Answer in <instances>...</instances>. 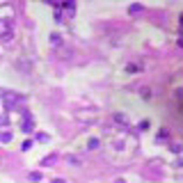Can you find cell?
Segmentation results:
<instances>
[{
    "instance_id": "6da1fadb",
    "label": "cell",
    "mask_w": 183,
    "mask_h": 183,
    "mask_svg": "<svg viewBox=\"0 0 183 183\" xmlns=\"http://www.w3.org/2000/svg\"><path fill=\"white\" fill-rule=\"evenodd\" d=\"M0 96H2V103L7 105V108H14V105L21 101V94H14V92H9V89H2Z\"/></svg>"
},
{
    "instance_id": "7a4b0ae2",
    "label": "cell",
    "mask_w": 183,
    "mask_h": 183,
    "mask_svg": "<svg viewBox=\"0 0 183 183\" xmlns=\"http://www.w3.org/2000/svg\"><path fill=\"white\" fill-rule=\"evenodd\" d=\"M12 37H14V32H12V30H5V32H0V39H2V41H12Z\"/></svg>"
},
{
    "instance_id": "3957f363",
    "label": "cell",
    "mask_w": 183,
    "mask_h": 183,
    "mask_svg": "<svg viewBox=\"0 0 183 183\" xmlns=\"http://www.w3.org/2000/svg\"><path fill=\"white\" fill-rule=\"evenodd\" d=\"M142 5H131V9H128V12H131V14H140V12H142Z\"/></svg>"
},
{
    "instance_id": "277c9868",
    "label": "cell",
    "mask_w": 183,
    "mask_h": 183,
    "mask_svg": "<svg viewBox=\"0 0 183 183\" xmlns=\"http://www.w3.org/2000/svg\"><path fill=\"white\" fill-rule=\"evenodd\" d=\"M12 140V133H0V142H9Z\"/></svg>"
},
{
    "instance_id": "5b68a950",
    "label": "cell",
    "mask_w": 183,
    "mask_h": 183,
    "mask_svg": "<svg viewBox=\"0 0 183 183\" xmlns=\"http://www.w3.org/2000/svg\"><path fill=\"white\" fill-rule=\"evenodd\" d=\"M67 160H69L71 165H80V158H78V156H69Z\"/></svg>"
},
{
    "instance_id": "8992f818",
    "label": "cell",
    "mask_w": 183,
    "mask_h": 183,
    "mask_svg": "<svg viewBox=\"0 0 183 183\" xmlns=\"http://www.w3.org/2000/svg\"><path fill=\"white\" fill-rule=\"evenodd\" d=\"M30 179H32V181H41V172H32Z\"/></svg>"
},
{
    "instance_id": "52a82bcc",
    "label": "cell",
    "mask_w": 183,
    "mask_h": 183,
    "mask_svg": "<svg viewBox=\"0 0 183 183\" xmlns=\"http://www.w3.org/2000/svg\"><path fill=\"white\" fill-rule=\"evenodd\" d=\"M23 131H25V133H30V131H32V124H30V122H25V124H23Z\"/></svg>"
},
{
    "instance_id": "ba28073f",
    "label": "cell",
    "mask_w": 183,
    "mask_h": 183,
    "mask_svg": "<svg viewBox=\"0 0 183 183\" xmlns=\"http://www.w3.org/2000/svg\"><path fill=\"white\" fill-rule=\"evenodd\" d=\"M137 69H140L137 64H128V67H126V71H128V73H131V71H137Z\"/></svg>"
},
{
    "instance_id": "9c48e42d",
    "label": "cell",
    "mask_w": 183,
    "mask_h": 183,
    "mask_svg": "<svg viewBox=\"0 0 183 183\" xmlns=\"http://www.w3.org/2000/svg\"><path fill=\"white\" fill-rule=\"evenodd\" d=\"M98 147V140H89V149H96Z\"/></svg>"
},
{
    "instance_id": "30bf717a",
    "label": "cell",
    "mask_w": 183,
    "mask_h": 183,
    "mask_svg": "<svg viewBox=\"0 0 183 183\" xmlns=\"http://www.w3.org/2000/svg\"><path fill=\"white\" fill-rule=\"evenodd\" d=\"M53 183H64V181H62V179H53Z\"/></svg>"
},
{
    "instance_id": "8fae6325",
    "label": "cell",
    "mask_w": 183,
    "mask_h": 183,
    "mask_svg": "<svg viewBox=\"0 0 183 183\" xmlns=\"http://www.w3.org/2000/svg\"><path fill=\"white\" fill-rule=\"evenodd\" d=\"M117 183H126V181H117Z\"/></svg>"
}]
</instances>
